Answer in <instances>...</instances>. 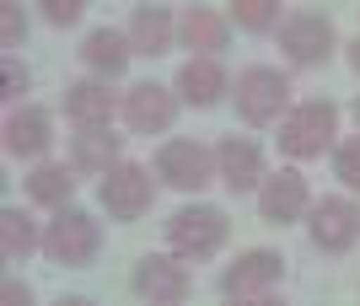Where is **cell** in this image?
<instances>
[{"instance_id": "9a60e30c", "label": "cell", "mask_w": 360, "mask_h": 306, "mask_svg": "<svg viewBox=\"0 0 360 306\" xmlns=\"http://www.w3.org/2000/svg\"><path fill=\"white\" fill-rule=\"evenodd\" d=\"M49 113L44 107H16L6 119V151L11 156H44L49 151Z\"/></svg>"}, {"instance_id": "44dd1931", "label": "cell", "mask_w": 360, "mask_h": 306, "mask_svg": "<svg viewBox=\"0 0 360 306\" xmlns=\"http://www.w3.org/2000/svg\"><path fill=\"white\" fill-rule=\"evenodd\" d=\"M0 247H6V258H27L32 247H38V231L22 210H0Z\"/></svg>"}, {"instance_id": "e0dca14e", "label": "cell", "mask_w": 360, "mask_h": 306, "mask_svg": "<svg viewBox=\"0 0 360 306\" xmlns=\"http://www.w3.org/2000/svg\"><path fill=\"white\" fill-rule=\"evenodd\" d=\"M183 48H194V54H221L226 48V16L210 11V6H188V16H183Z\"/></svg>"}, {"instance_id": "277c9868", "label": "cell", "mask_w": 360, "mask_h": 306, "mask_svg": "<svg viewBox=\"0 0 360 306\" xmlns=\"http://www.w3.org/2000/svg\"><path fill=\"white\" fill-rule=\"evenodd\" d=\"M285 97H290V81L280 76V70H269V65H253V70H242V76H237V113L248 124L280 119Z\"/></svg>"}, {"instance_id": "6da1fadb", "label": "cell", "mask_w": 360, "mask_h": 306, "mask_svg": "<svg viewBox=\"0 0 360 306\" xmlns=\"http://www.w3.org/2000/svg\"><path fill=\"white\" fill-rule=\"evenodd\" d=\"M97 220H91L86 210H65L60 204V215L49 220V231H44V253L54 263H65V269H81V263H91L97 258Z\"/></svg>"}, {"instance_id": "ac0fdd59", "label": "cell", "mask_w": 360, "mask_h": 306, "mask_svg": "<svg viewBox=\"0 0 360 306\" xmlns=\"http://www.w3.org/2000/svg\"><path fill=\"white\" fill-rule=\"evenodd\" d=\"M129 44H135L140 54H167V48H172V11H167V6H140V11L129 16Z\"/></svg>"}, {"instance_id": "d6986e66", "label": "cell", "mask_w": 360, "mask_h": 306, "mask_svg": "<svg viewBox=\"0 0 360 306\" xmlns=\"http://www.w3.org/2000/svg\"><path fill=\"white\" fill-rule=\"evenodd\" d=\"M129 48L135 44H124L113 27H97V32H86V44H81V60H86L97 76H119L124 65H129Z\"/></svg>"}, {"instance_id": "603a6c76", "label": "cell", "mask_w": 360, "mask_h": 306, "mask_svg": "<svg viewBox=\"0 0 360 306\" xmlns=\"http://www.w3.org/2000/svg\"><path fill=\"white\" fill-rule=\"evenodd\" d=\"M231 16L248 32H269L280 22V0H231Z\"/></svg>"}, {"instance_id": "484cf974", "label": "cell", "mask_w": 360, "mask_h": 306, "mask_svg": "<svg viewBox=\"0 0 360 306\" xmlns=\"http://www.w3.org/2000/svg\"><path fill=\"white\" fill-rule=\"evenodd\" d=\"M38 6H44V16L54 22V27H70L75 16L86 11V0H38Z\"/></svg>"}, {"instance_id": "3957f363", "label": "cell", "mask_w": 360, "mask_h": 306, "mask_svg": "<svg viewBox=\"0 0 360 306\" xmlns=\"http://www.w3.org/2000/svg\"><path fill=\"white\" fill-rule=\"evenodd\" d=\"M167 242L178 258H210L215 247L226 242V215L215 204H194V210H178L167 220Z\"/></svg>"}, {"instance_id": "2e32d148", "label": "cell", "mask_w": 360, "mask_h": 306, "mask_svg": "<svg viewBox=\"0 0 360 306\" xmlns=\"http://www.w3.org/2000/svg\"><path fill=\"white\" fill-rule=\"evenodd\" d=\"M75 167L81 172H113L119 167V135L108 124H81V135H75Z\"/></svg>"}, {"instance_id": "ffe728a7", "label": "cell", "mask_w": 360, "mask_h": 306, "mask_svg": "<svg viewBox=\"0 0 360 306\" xmlns=\"http://www.w3.org/2000/svg\"><path fill=\"white\" fill-rule=\"evenodd\" d=\"M65 107H70L75 124H108L113 119V92H108L103 81H81V86H70Z\"/></svg>"}, {"instance_id": "52a82bcc", "label": "cell", "mask_w": 360, "mask_h": 306, "mask_svg": "<svg viewBox=\"0 0 360 306\" xmlns=\"http://www.w3.org/2000/svg\"><path fill=\"white\" fill-rule=\"evenodd\" d=\"M210 161H215V156L205 151L199 140H167L162 156H156V172H162L172 188H205L215 178Z\"/></svg>"}, {"instance_id": "83f0119b", "label": "cell", "mask_w": 360, "mask_h": 306, "mask_svg": "<svg viewBox=\"0 0 360 306\" xmlns=\"http://www.w3.org/2000/svg\"><path fill=\"white\" fill-rule=\"evenodd\" d=\"M6 301H22V306H27V285H16V279H6Z\"/></svg>"}, {"instance_id": "f546056e", "label": "cell", "mask_w": 360, "mask_h": 306, "mask_svg": "<svg viewBox=\"0 0 360 306\" xmlns=\"http://www.w3.org/2000/svg\"><path fill=\"white\" fill-rule=\"evenodd\" d=\"M355 119H360V102H355Z\"/></svg>"}, {"instance_id": "7a4b0ae2", "label": "cell", "mask_w": 360, "mask_h": 306, "mask_svg": "<svg viewBox=\"0 0 360 306\" xmlns=\"http://www.w3.org/2000/svg\"><path fill=\"white\" fill-rule=\"evenodd\" d=\"M333 124H339V107H333L328 97L301 102L296 113H285V124H280V151L285 156H323V145L333 140Z\"/></svg>"}, {"instance_id": "4316f807", "label": "cell", "mask_w": 360, "mask_h": 306, "mask_svg": "<svg viewBox=\"0 0 360 306\" xmlns=\"http://www.w3.org/2000/svg\"><path fill=\"white\" fill-rule=\"evenodd\" d=\"M22 86H27V70H22V65H16V54H6V92H22Z\"/></svg>"}, {"instance_id": "d4e9b609", "label": "cell", "mask_w": 360, "mask_h": 306, "mask_svg": "<svg viewBox=\"0 0 360 306\" xmlns=\"http://www.w3.org/2000/svg\"><path fill=\"white\" fill-rule=\"evenodd\" d=\"M333 172H339L349 188H360V135L339 145V156H333Z\"/></svg>"}, {"instance_id": "f1b7e54d", "label": "cell", "mask_w": 360, "mask_h": 306, "mask_svg": "<svg viewBox=\"0 0 360 306\" xmlns=\"http://www.w3.org/2000/svg\"><path fill=\"white\" fill-rule=\"evenodd\" d=\"M349 65H355V70H360V38H355V44H349Z\"/></svg>"}, {"instance_id": "8992f818", "label": "cell", "mask_w": 360, "mask_h": 306, "mask_svg": "<svg viewBox=\"0 0 360 306\" xmlns=\"http://www.w3.org/2000/svg\"><path fill=\"white\" fill-rule=\"evenodd\" d=\"M103 204L113 220H140L150 210V172L146 167H113L103 172Z\"/></svg>"}, {"instance_id": "ba28073f", "label": "cell", "mask_w": 360, "mask_h": 306, "mask_svg": "<svg viewBox=\"0 0 360 306\" xmlns=\"http://www.w3.org/2000/svg\"><path fill=\"white\" fill-rule=\"evenodd\" d=\"M172 113H178V97L167 92V86H156V81H140L124 97V119H129L135 135H162L167 124H172Z\"/></svg>"}, {"instance_id": "5bb4252c", "label": "cell", "mask_w": 360, "mask_h": 306, "mask_svg": "<svg viewBox=\"0 0 360 306\" xmlns=\"http://www.w3.org/2000/svg\"><path fill=\"white\" fill-rule=\"evenodd\" d=\"M221 92H226V70L210 60V54H194V60L178 70V97L183 102L210 107V102H221Z\"/></svg>"}, {"instance_id": "4fadbf2b", "label": "cell", "mask_w": 360, "mask_h": 306, "mask_svg": "<svg viewBox=\"0 0 360 306\" xmlns=\"http://www.w3.org/2000/svg\"><path fill=\"white\" fill-rule=\"evenodd\" d=\"M215 161H221V183L231 188V194H242V188H258V183H264V156H258L253 140L226 135V140H221V151H215Z\"/></svg>"}, {"instance_id": "30bf717a", "label": "cell", "mask_w": 360, "mask_h": 306, "mask_svg": "<svg viewBox=\"0 0 360 306\" xmlns=\"http://www.w3.org/2000/svg\"><path fill=\"white\" fill-rule=\"evenodd\" d=\"M280 38H285V54L296 65H317V60H328V48H333V22L323 11H296Z\"/></svg>"}, {"instance_id": "8fae6325", "label": "cell", "mask_w": 360, "mask_h": 306, "mask_svg": "<svg viewBox=\"0 0 360 306\" xmlns=\"http://www.w3.org/2000/svg\"><path fill=\"white\" fill-rule=\"evenodd\" d=\"M312 242L323 253H345L360 242V210L349 199H323L312 210Z\"/></svg>"}, {"instance_id": "7402d4cb", "label": "cell", "mask_w": 360, "mask_h": 306, "mask_svg": "<svg viewBox=\"0 0 360 306\" xmlns=\"http://www.w3.org/2000/svg\"><path fill=\"white\" fill-rule=\"evenodd\" d=\"M70 188H75V178H70V167H38L27 178V194L38 204H65L70 199Z\"/></svg>"}, {"instance_id": "9c48e42d", "label": "cell", "mask_w": 360, "mask_h": 306, "mask_svg": "<svg viewBox=\"0 0 360 306\" xmlns=\"http://www.w3.org/2000/svg\"><path fill=\"white\" fill-rule=\"evenodd\" d=\"M135 291L146 295V301H167V306H178L183 295H188V269H183L178 258L146 253V258L135 263Z\"/></svg>"}, {"instance_id": "5b68a950", "label": "cell", "mask_w": 360, "mask_h": 306, "mask_svg": "<svg viewBox=\"0 0 360 306\" xmlns=\"http://www.w3.org/2000/svg\"><path fill=\"white\" fill-rule=\"evenodd\" d=\"M280 274H285V258L269 253V247H253V253H242V258L221 274V295H237V301L269 295L274 285H280Z\"/></svg>"}, {"instance_id": "7c38bea8", "label": "cell", "mask_w": 360, "mask_h": 306, "mask_svg": "<svg viewBox=\"0 0 360 306\" xmlns=\"http://www.w3.org/2000/svg\"><path fill=\"white\" fill-rule=\"evenodd\" d=\"M301 210H307V178H301V172H274V178H264V188H258V215H264V220L285 226Z\"/></svg>"}, {"instance_id": "cb8c5ba5", "label": "cell", "mask_w": 360, "mask_h": 306, "mask_svg": "<svg viewBox=\"0 0 360 306\" xmlns=\"http://www.w3.org/2000/svg\"><path fill=\"white\" fill-rule=\"evenodd\" d=\"M22 32H27L22 0H0V38H6V48H16V44H22Z\"/></svg>"}]
</instances>
